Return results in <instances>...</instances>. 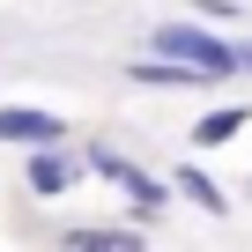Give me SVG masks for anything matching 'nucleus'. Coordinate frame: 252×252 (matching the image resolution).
Segmentation results:
<instances>
[{
  "instance_id": "obj_9",
  "label": "nucleus",
  "mask_w": 252,
  "mask_h": 252,
  "mask_svg": "<svg viewBox=\"0 0 252 252\" xmlns=\"http://www.w3.org/2000/svg\"><path fill=\"white\" fill-rule=\"evenodd\" d=\"M193 8H200L208 23H237V0H193Z\"/></svg>"
},
{
  "instance_id": "obj_5",
  "label": "nucleus",
  "mask_w": 252,
  "mask_h": 252,
  "mask_svg": "<svg viewBox=\"0 0 252 252\" xmlns=\"http://www.w3.org/2000/svg\"><path fill=\"white\" fill-rule=\"evenodd\" d=\"M126 74H134V89H208V74L186 67V60H171V52H149V60H134Z\"/></svg>"
},
{
  "instance_id": "obj_1",
  "label": "nucleus",
  "mask_w": 252,
  "mask_h": 252,
  "mask_svg": "<svg viewBox=\"0 0 252 252\" xmlns=\"http://www.w3.org/2000/svg\"><path fill=\"white\" fill-rule=\"evenodd\" d=\"M82 171H96V178H111V186L126 193V208H134L141 222H156V215H163V208L178 200V193H171V178H156V171H141L134 156H119V149H104V141H96V149H82Z\"/></svg>"
},
{
  "instance_id": "obj_8",
  "label": "nucleus",
  "mask_w": 252,
  "mask_h": 252,
  "mask_svg": "<svg viewBox=\"0 0 252 252\" xmlns=\"http://www.w3.org/2000/svg\"><path fill=\"white\" fill-rule=\"evenodd\" d=\"M67 245H74V252H134V245H141V230H104V222H82V230H67Z\"/></svg>"
},
{
  "instance_id": "obj_6",
  "label": "nucleus",
  "mask_w": 252,
  "mask_h": 252,
  "mask_svg": "<svg viewBox=\"0 0 252 252\" xmlns=\"http://www.w3.org/2000/svg\"><path fill=\"white\" fill-rule=\"evenodd\" d=\"M171 193H178V200H193L200 215H230V193H222L200 163H178V171H171Z\"/></svg>"
},
{
  "instance_id": "obj_7",
  "label": "nucleus",
  "mask_w": 252,
  "mask_h": 252,
  "mask_svg": "<svg viewBox=\"0 0 252 252\" xmlns=\"http://www.w3.org/2000/svg\"><path fill=\"white\" fill-rule=\"evenodd\" d=\"M245 126H252V111H245V104H222V111H208V119L193 126V149H222V141L245 134Z\"/></svg>"
},
{
  "instance_id": "obj_3",
  "label": "nucleus",
  "mask_w": 252,
  "mask_h": 252,
  "mask_svg": "<svg viewBox=\"0 0 252 252\" xmlns=\"http://www.w3.org/2000/svg\"><path fill=\"white\" fill-rule=\"evenodd\" d=\"M23 186H30L37 200L74 193V186H82V149H67V141H37V149H23Z\"/></svg>"
},
{
  "instance_id": "obj_4",
  "label": "nucleus",
  "mask_w": 252,
  "mask_h": 252,
  "mask_svg": "<svg viewBox=\"0 0 252 252\" xmlns=\"http://www.w3.org/2000/svg\"><path fill=\"white\" fill-rule=\"evenodd\" d=\"M0 141L8 149H37V141H67V119L45 104H0Z\"/></svg>"
},
{
  "instance_id": "obj_2",
  "label": "nucleus",
  "mask_w": 252,
  "mask_h": 252,
  "mask_svg": "<svg viewBox=\"0 0 252 252\" xmlns=\"http://www.w3.org/2000/svg\"><path fill=\"white\" fill-rule=\"evenodd\" d=\"M149 52H171V60L200 67L208 82H230V74H237V45L215 37V30H200V23H156V30H149Z\"/></svg>"
},
{
  "instance_id": "obj_10",
  "label": "nucleus",
  "mask_w": 252,
  "mask_h": 252,
  "mask_svg": "<svg viewBox=\"0 0 252 252\" xmlns=\"http://www.w3.org/2000/svg\"><path fill=\"white\" fill-rule=\"evenodd\" d=\"M237 74H252V37H237Z\"/></svg>"
}]
</instances>
